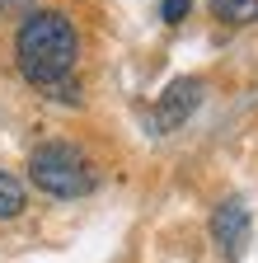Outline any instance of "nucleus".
<instances>
[{"label": "nucleus", "instance_id": "2", "mask_svg": "<svg viewBox=\"0 0 258 263\" xmlns=\"http://www.w3.org/2000/svg\"><path fill=\"white\" fill-rule=\"evenodd\" d=\"M28 179H33L38 193L71 202V197H85L99 188V164L71 141H43L28 155Z\"/></svg>", "mask_w": 258, "mask_h": 263}, {"label": "nucleus", "instance_id": "1", "mask_svg": "<svg viewBox=\"0 0 258 263\" xmlns=\"http://www.w3.org/2000/svg\"><path fill=\"white\" fill-rule=\"evenodd\" d=\"M14 61H19V76L33 89H52L61 80H71L75 61H80V33H75L71 14L28 10L14 33Z\"/></svg>", "mask_w": 258, "mask_h": 263}, {"label": "nucleus", "instance_id": "7", "mask_svg": "<svg viewBox=\"0 0 258 263\" xmlns=\"http://www.w3.org/2000/svg\"><path fill=\"white\" fill-rule=\"evenodd\" d=\"M188 10H192V0H165V5H160V19L165 24H183Z\"/></svg>", "mask_w": 258, "mask_h": 263}, {"label": "nucleus", "instance_id": "8", "mask_svg": "<svg viewBox=\"0 0 258 263\" xmlns=\"http://www.w3.org/2000/svg\"><path fill=\"white\" fill-rule=\"evenodd\" d=\"M33 0H0V14H14V10H28Z\"/></svg>", "mask_w": 258, "mask_h": 263}, {"label": "nucleus", "instance_id": "6", "mask_svg": "<svg viewBox=\"0 0 258 263\" xmlns=\"http://www.w3.org/2000/svg\"><path fill=\"white\" fill-rule=\"evenodd\" d=\"M211 19H221V24H258V0H211Z\"/></svg>", "mask_w": 258, "mask_h": 263}, {"label": "nucleus", "instance_id": "5", "mask_svg": "<svg viewBox=\"0 0 258 263\" xmlns=\"http://www.w3.org/2000/svg\"><path fill=\"white\" fill-rule=\"evenodd\" d=\"M24 207H28L24 183H19L10 170H0V221H19V216H24Z\"/></svg>", "mask_w": 258, "mask_h": 263}, {"label": "nucleus", "instance_id": "3", "mask_svg": "<svg viewBox=\"0 0 258 263\" xmlns=\"http://www.w3.org/2000/svg\"><path fill=\"white\" fill-rule=\"evenodd\" d=\"M211 245L225 258L244 254V245H249V207L240 202V197H225V202L211 212Z\"/></svg>", "mask_w": 258, "mask_h": 263}, {"label": "nucleus", "instance_id": "4", "mask_svg": "<svg viewBox=\"0 0 258 263\" xmlns=\"http://www.w3.org/2000/svg\"><path fill=\"white\" fill-rule=\"evenodd\" d=\"M202 104V80H174L165 94H160V108H155V127H183L188 113Z\"/></svg>", "mask_w": 258, "mask_h": 263}]
</instances>
